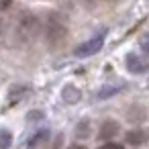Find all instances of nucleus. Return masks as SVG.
<instances>
[{
  "mask_svg": "<svg viewBox=\"0 0 149 149\" xmlns=\"http://www.w3.org/2000/svg\"><path fill=\"white\" fill-rule=\"evenodd\" d=\"M127 70L131 74H145V72H149V61H145L137 53H129L127 55Z\"/></svg>",
  "mask_w": 149,
  "mask_h": 149,
  "instance_id": "nucleus-4",
  "label": "nucleus"
},
{
  "mask_svg": "<svg viewBox=\"0 0 149 149\" xmlns=\"http://www.w3.org/2000/svg\"><path fill=\"white\" fill-rule=\"evenodd\" d=\"M8 2H10V0H2V6L6 8V4H8Z\"/></svg>",
  "mask_w": 149,
  "mask_h": 149,
  "instance_id": "nucleus-16",
  "label": "nucleus"
},
{
  "mask_svg": "<svg viewBox=\"0 0 149 149\" xmlns=\"http://www.w3.org/2000/svg\"><path fill=\"white\" fill-rule=\"evenodd\" d=\"M45 41L51 49H59L68 41V23L59 13H49L45 23Z\"/></svg>",
  "mask_w": 149,
  "mask_h": 149,
  "instance_id": "nucleus-2",
  "label": "nucleus"
},
{
  "mask_svg": "<svg viewBox=\"0 0 149 149\" xmlns=\"http://www.w3.org/2000/svg\"><path fill=\"white\" fill-rule=\"evenodd\" d=\"M49 139V129H39V131H35L31 137H29V141H27V147L29 149H35V147H39L43 141H47Z\"/></svg>",
  "mask_w": 149,
  "mask_h": 149,
  "instance_id": "nucleus-6",
  "label": "nucleus"
},
{
  "mask_svg": "<svg viewBox=\"0 0 149 149\" xmlns=\"http://www.w3.org/2000/svg\"><path fill=\"white\" fill-rule=\"evenodd\" d=\"M104 35H106V31H100L96 37H92V39L84 41L82 45H78V47L74 49V55H76V57H90V55H94L96 51L102 49V45H104Z\"/></svg>",
  "mask_w": 149,
  "mask_h": 149,
  "instance_id": "nucleus-3",
  "label": "nucleus"
},
{
  "mask_svg": "<svg viewBox=\"0 0 149 149\" xmlns=\"http://www.w3.org/2000/svg\"><path fill=\"white\" fill-rule=\"evenodd\" d=\"M76 137L78 139H88L90 137V120H80L78 127H76Z\"/></svg>",
  "mask_w": 149,
  "mask_h": 149,
  "instance_id": "nucleus-9",
  "label": "nucleus"
},
{
  "mask_svg": "<svg viewBox=\"0 0 149 149\" xmlns=\"http://www.w3.org/2000/svg\"><path fill=\"white\" fill-rule=\"evenodd\" d=\"M98 149H123V145H120V143H112V141H110V143H104V145H102V147H98Z\"/></svg>",
  "mask_w": 149,
  "mask_h": 149,
  "instance_id": "nucleus-14",
  "label": "nucleus"
},
{
  "mask_svg": "<svg viewBox=\"0 0 149 149\" xmlns=\"http://www.w3.org/2000/svg\"><path fill=\"white\" fill-rule=\"evenodd\" d=\"M63 100L70 102V104L78 102V100H80V90L74 88V86H65V88H63Z\"/></svg>",
  "mask_w": 149,
  "mask_h": 149,
  "instance_id": "nucleus-8",
  "label": "nucleus"
},
{
  "mask_svg": "<svg viewBox=\"0 0 149 149\" xmlns=\"http://www.w3.org/2000/svg\"><path fill=\"white\" fill-rule=\"evenodd\" d=\"M123 90V86H104L100 92H98V98L100 100H104V98H110V96H114L116 92H120Z\"/></svg>",
  "mask_w": 149,
  "mask_h": 149,
  "instance_id": "nucleus-10",
  "label": "nucleus"
},
{
  "mask_svg": "<svg viewBox=\"0 0 149 149\" xmlns=\"http://www.w3.org/2000/svg\"><path fill=\"white\" fill-rule=\"evenodd\" d=\"M118 131H120V125H118L116 120L108 118V120H104V123L100 125V129H98V139H102V141H110L112 137L118 135Z\"/></svg>",
  "mask_w": 149,
  "mask_h": 149,
  "instance_id": "nucleus-5",
  "label": "nucleus"
},
{
  "mask_svg": "<svg viewBox=\"0 0 149 149\" xmlns=\"http://www.w3.org/2000/svg\"><path fill=\"white\" fill-rule=\"evenodd\" d=\"M39 29H41V23L37 19V15L33 10H19L13 15V21H10V41L15 47H29L35 43L37 35H39Z\"/></svg>",
  "mask_w": 149,
  "mask_h": 149,
  "instance_id": "nucleus-1",
  "label": "nucleus"
},
{
  "mask_svg": "<svg viewBox=\"0 0 149 149\" xmlns=\"http://www.w3.org/2000/svg\"><path fill=\"white\" fill-rule=\"evenodd\" d=\"M141 49L145 51V55H149V35H145L141 39Z\"/></svg>",
  "mask_w": 149,
  "mask_h": 149,
  "instance_id": "nucleus-13",
  "label": "nucleus"
},
{
  "mask_svg": "<svg viewBox=\"0 0 149 149\" xmlns=\"http://www.w3.org/2000/svg\"><path fill=\"white\" fill-rule=\"evenodd\" d=\"M65 149H86V147L80 145V143H74V145H70V147H65Z\"/></svg>",
  "mask_w": 149,
  "mask_h": 149,
  "instance_id": "nucleus-15",
  "label": "nucleus"
},
{
  "mask_svg": "<svg viewBox=\"0 0 149 149\" xmlns=\"http://www.w3.org/2000/svg\"><path fill=\"white\" fill-rule=\"evenodd\" d=\"M27 92H29V88H27V86L13 88V90H10V100H13V102H17V100H21V96H25Z\"/></svg>",
  "mask_w": 149,
  "mask_h": 149,
  "instance_id": "nucleus-12",
  "label": "nucleus"
},
{
  "mask_svg": "<svg viewBox=\"0 0 149 149\" xmlns=\"http://www.w3.org/2000/svg\"><path fill=\"white\" fill-rule=\"evenodd\" d=\"M10 133H8V129H2L0 131V149H8L10 147Z\"/></svg>",
  "mask_w": 149,
  "mask_h": 149,
  "instance_id": "nucleus-11",
  "label": "nucleus"
},
{
  "mask_svg": "<svg viewBox=\"0 0 149 149\" xmlns=\"http://www.w3.org/2000/svg\"><path fill=\"white\" fill-rule=\"evenodd\" d=\"M125 139H127V143H129V145H135V147H137V145H143V143L147 141V133H145V131H141V129H133V131H129V133H127V137H125Z\"/></svg>",
  "mask_w": 149,
  "mask_h": 149,
  "instance_id": "nucleus-7",
  "label": "nucleus"
},
{
  "mask_svg": "<svg viewBox=\"0 0 149 149\" xmlns=\"http://www.w3.org/2000/svg\"><path fill=\"white\" fill-rule=\"evenodd\" d=\"M86 2H90V0H86Z\"/></svg>",
  "mask_w": 149,
  "mask_h": 149,
  "instance_id": "nucleus-17",
  "label": "nucleus"
}]
</instances>
